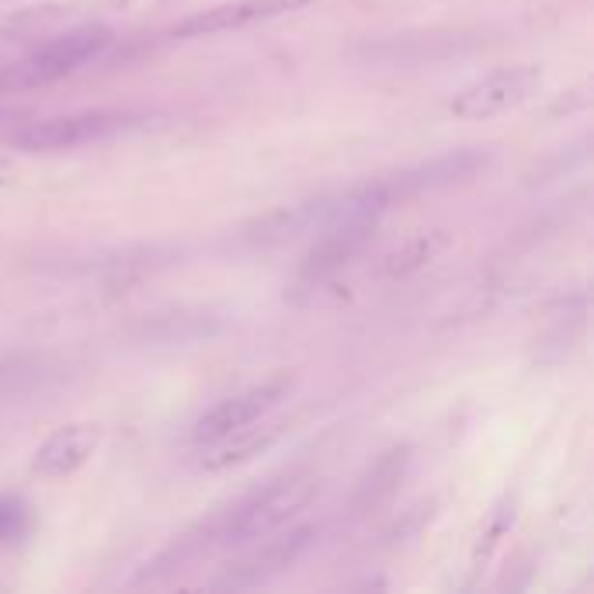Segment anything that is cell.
<instances>
[{"mask_svg":"<svg viewBox=\"0 0 594 594\" xmlns=\"http://www.w3.org/2000/svg\"><path fill=\"white\" fill-rule=\"evenodd\" d=\"M108 46H111V28L105 24L70 28V32L49 39L46 46L21 56L18 63L0 70V95H24V91L49 88L56 80H67L80 67L98 60Z\"/></svg>","mask_w":594,"mask_h":594,"instance_id":"obj_1","label":"cell"},{"mask_svg":"<svg viewBox=\"0 0 594 594\" xmlns=\"http://www.w3.org/2000/svg\"><path fill=\"white\" fill-rule=\"evenodd\" d=\"M317 497H320V479L314 476H293V479H281V484H271L268 491L254 494L226 512L219 550H244L258 539H268V535L293 525Z\"/></svg>","mask_w":594,"mask_h":594,"instance_id":"obj_2","label":"cell"},{"mask_svg":"<svg viewBox=\"0 0 594 594\" xmlns=\"http://www.w3.org/2000/svg\"><path fill=\"white\" fill-rule=\"evenodd\" d=\"M147 122L139 111L122 108H91V111H73V116H52L28 122L11 136V147L21 154H60L77 150L91 143H108V139L126 136Z\"/></svg>","mask_w":594,"mask_h":594,"instance_id":"obj_3","label":"cell"},{"mask_svg":"<svg viewBox=\"0 0 594 594\" xmlns=\"http://www.w3.org/2000/svg\"><path fill=\"white\" fill-rule=\"evenodd\" d=\"M543 67L535 63H512V67H497L491 73H484L479 80H473L469 88H463L456 98L448 101V111L459 122H487L497 119L504 111H512L525 101H532V95L543 88Z\"/></svg>","mask_w":594,"mask_h":594,"instance_id":"obj_4","label":"cell"},{"mask_svg":"<svg viewBox=\"0 0 594 594\" xmlns=\"http://www.w3.org/2000/svg\"><path fill=\"white\" fill-rule=\"evenodd\" d=\"M296 389V379L293 376H271L258 386H250L244 393H234V396H226V400H219L212 410H206L202 417H198L191 424V432H188V442L195 445H212L226 435H234L240 428H247V424H258L265 414H271L286 396Z\"/></svg>","mask_w":594,"mask_h":594,"instance_id":"obj_5","label":"cell"},{"mask_svg":"<svg viewBox=\"0 0 594 594\" xmlns=\"http://www.w3.org/2000/svg\"><path fill=\"white\" fill-rule=\"evenodd\" d=\"M314 535L317 528L314 525H299V528H289L286 535H268L261 543H250V550L234 563V567H226L222 577H216L212 584L216 587H234V591H244V587H261V584H271L275 577L289 574L296 563L303 560V553L314 546Z\"/></svg>","mask_w":594,"mask_h":594,"instance_id":"obj_6","label":"cell"},{"mask_svg":"<svg viewBox=\"0 0 594 594\" xmlns=\"http://www.w3.org/2000/svg\"><path fill=\"white\" fill-rule=\"evenodd\" d=\"M379 222H334L324 226L320 234H314V244L306 247V254L296 265V286L299 289H320L327 281L345 271L358 254L365 250V244L373 240Z\"/></svg>","mask_w":594,"mask_h":594,"instance_id":"obj_7","label":"cell"},{"mask_svg":"<svg viewBox=\"0 0 594 594\" xmlns=\"http://www.w3.org/2000/svg\"><path fill=\"white\" fill-rule=\"evenodd\" d=\"M320 4V0H230V4H219L209 11H198L171 28L175 39H206V36H222V32H237V28H250L261 21H275L296 11H306Z\"/></svg>","mask_w":594,"mask_h":594,"instance_id":"obj_8","label":"cell"},{"mask_svg":"<svg viewBox=\"0 0 594 594\" xmlns=\"http://www.w3.org/2000/svg\"><path fill=\"white\" fill-rule=\"evenodd\" d=\"M101 442H105V428L98 420H70L36 448L32 469L46 479L73 476L80 466H88V459L101 448Z\"/></svg>","mask_w":594,"mask_h":594,"instance_id":"obj_9","label":"cell"},{"mask_svg":"<svg viewBox=\"0 0 594 594\" xmlns=\"http://www.w3.org/2000/svg\"><path fill=\"white\" fill-rule=\"evenodd\" d=\"M414 463V445L410 442H396L389 445L386 452H379V456L365 466V473L358 476V484H355V494L348 501V518L352 522H362V518H369L376 515L379 507L400 491L404 484V476Z\"/></svg>","mask_w":594,"mask_h":594,"instance_id":"obj_10","label":"cell"},{"mask_svg":"<svg viewBox=\"0 0 594 594\" xmlns=\"http://www.w3.org/2000/svg\"><path fill=\"white\" fill-rule=\"evenodd\" d=\"M491 164V157L484 150H452L442 157H432L428 164L414 167V171H404L396 181H386L389 198H417V195H432L442 188H452L459 181H469L473 175H479Z\"/></svg>","mask_w":594,"mask_h":594,"instance_id":"obj_11","label":"cell"},{"mask_svg":"<svg viewBox=\"0 0 594 594\" xmlns=\"http://www.w3.org/2000/svg\"><path fill=\"white\" fill-rule=\"evenodd\" d=\"M330 216V198H317V202H296V206H278L271 212H265L261 219H254L244 240L250 247H278V244H289L299 237H314L327 226Z\"/></svg>","mask_w":594,"mask_h":594,"instance_id":"obj_12","label":"cell"},{"mask_svg":"<svg viewBox=\"0 0 594 594\" xmlns=\"http://www.w3.org/2000/svg\"><path fill=\"white\" fill-rule=\"evenodd\" d=\"M286 435V420H271V424H261V428H240L234 435H226L212 445H206V456L198 459V469L202 473H230L250 459L265 456V452Z\"/></svg>","mask_w":594,"mask_h":594,"instance_id":"obj_13","label":"cell"},{"mask_svg":"<svg viewBox=\"0 0 594 594\" xmlns=\"http://www.w3.org/2000/svg\"><path fill=\"white\" fill-rule=\"evenodd\" d=\"M222 522H226V512L209 515L206 522H198V525H191L188 532L175 535V539L154 556V563H147V571L139 574V581H160V577L175 574V571H185L188 563L202 560L209 550H219Z\"/></svg>","mask_w":594,"mask_h":594,"instance_id":"obj_14","label":"cell"},{"mask_svg":"<svg viewBox=\"0 0 594 594\" xmlns=\"http://www.w3.org/2000/svg\"><path fill=\"white\" fill-rule=\"evenodd\" d=\"M452 237L445 230H424V234H414L407 237L404 244H396L386 258H383V275L386 278H410L417 271H424L428 265H435L442 254L448 250Z\"/></svg>","mask_w":594,"mask_h":594,"instance_id":"obj_15","label":"cell"},{"mask_svg":"<svg viewBox=\"0 0 594 594\" xmlns=\"http://www.w3.org/2000/svg\"><path fill=\"white\" fill-rule=\"evenodd\" d=\"M28 507L24 501L11 497V494H0V543H21L28 535Z\"/></svg>","mask_w":594,"mask_h":594,"instance_id":"obj_16","label":"cell"},{"mask_svg":"<svg viewBox=\"0 0 594 594\" xmlns=\"http://www.w3.org/2000/svg\"><path fill=\"white\" fill-rule=\"evenodd\" d=\"M116 4H126V8H129V4H147V0H116Z\"/></svg>","mask_w":594,"mask_h":594,"instance_id":"obj_17","label":"cell"},{"mask_svg":"<svg viewBox=\"0 0 594 594\" xmlns=\"http://www.w3.org/2000/svg\"><path fill=\"white\" fill-rule=\"evenodd\" d=\"M4 119H8V111H4V108H0V122H4Z\"/></svg>","mask_w":594,"mask_h":594,"instance_id":"obj_18","label":"cell"}]
</instances>
